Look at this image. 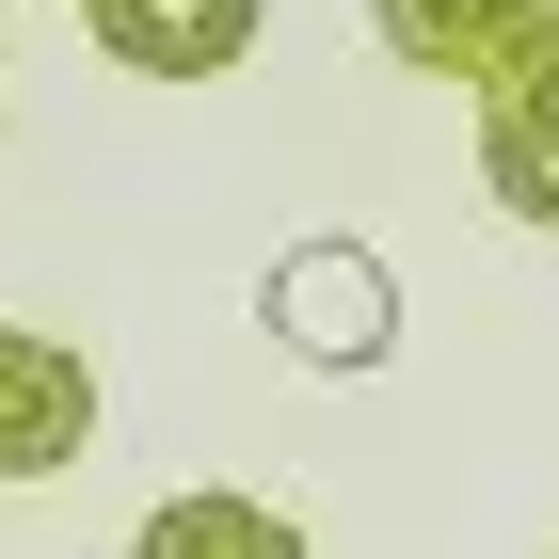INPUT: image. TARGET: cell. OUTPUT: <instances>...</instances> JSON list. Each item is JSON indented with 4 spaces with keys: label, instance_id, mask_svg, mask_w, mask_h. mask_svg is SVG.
<instances>
[{
    "label": "cell",
    "instance_id": "obj_2",
    "mask_svg": "<svg viewBox=\"0 0 559 559\" xmlns=\"http://www.w3.org/2000/svg\"><path fill=\"white\" fill-rule=\"evenodd\" d=\"M479 192L559 240V16L496 64V81H479Z\"/></svg>",
    "mask_w": 559,
    "mask_h": 559
},
{
    "label": "cell",
    "instance_id": "obj_4",
    "mask_svg": "<svg viewBox=\"0 0 559 559\" xmlns=\"http://www.w3.org/2000/svg\"><path fill=\"white\" fill-rule=\"evenodd\" d=\"M272 0H81V33L129 64V81H224L240 48H257Z\"/></svg>",
    "mask_w": 559,
    "mask_h": 559
},
{
    "label": "cell",
    "instance_id": "obj_1",
    "mask_svg": "<svg viewBox=\"0 0 559 559\" xmlns=\"http://www.w3.org/2000/svg\"><path fill=\"white\" fill-rule=\"evenodd\" d=\"M257 320L304 352V368H336V384L400 352V288H384V257H368V240H288V257L257 272Z\"/></svg>",
    "mask_w": 559,
    "mask_h": 559
},
{
    "label": "cell",
    "instance_id": "obj_6",
    "mask_svg": "<svg viewBox=\"0 0 559 559\" xmlns=\"http://www.w3.org/2000/svg\"><path fill=\"white\" fill-rule=\"evenodd\" d=\"M129 559H304V527L272 512V496H224L209 479V496H160V512L129 527Z\"/></svg>",
    "mask_w": 559,
    "mask_h": 559
},
{
    "label": "cell",
    "instance_id": "obj_3",
    "mask_svg": "<svg viewBox=\"0 0 559 559\" xmlns=\"http://www.w3.org/2000/svg\"><path fill=\"white\" fill-rule=\"evenodd\" d=\"M96 448V368L64 336H16L0 320V479H64Z\"/></svg>",
    "mask_w": 559,
    "mask_h": 559
},
{
    "label": "cell",
    "instance_id": "obj_5",
    "mask_svg": "<svg viewBox=\"0 0 559 559\" xmlns=\"http://www.w3.org/2000/svg\"><path fill=\"white\" fill-rule=\"evenodd\" d=\"M544 16H559V0H368V33H384L416 81H464V96L496 81V64H512Z\"/></svg>",
    "mask_w": 559,
    "mask_h": 559
}]
</instances>
